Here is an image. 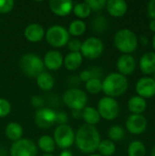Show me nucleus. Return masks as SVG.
I'll list each match as a JSON object with an SVG mask.
<instances>
[{
	"instance_id": "6ab92c4d",
	"label": "nucleus",
	"mask_w": 155,
	"mask_h": 156,
	"mask_svg": "<svg viewBox=\"0 0 155 156\" xmlns=\"http://www.w3.org/2000/svg\"><path fill=\"white\" fill-rule=\"evenodd\" d=\"M140 69L144 75H151L155 72V52H146L140 59Z\"/></svg>"
},
{
	"instance_id": "9b49d317",
	"label": "nucleus",
	"mask_w": 155,
	"mask_h": 156,
	"mask_svg": "<svg viewBox=\"0 0 155 156\" xmlns=\"http://www.w3.org/2000/svg\"><path fill=\"white\" fill-rule=\"evenodd\" d=\"M56 116L57 112L54 110L43 107L35 113V123L41 129H49L56 123Z\"/></svg>"
},
{
	"instance_id": "a878e982",
	"label": "nucleus",
	"mask_w": 155,
	"mask_h": 156,
	"mask_svg": "<svg viewBox=\"0 0 155 156\" xmlns=\"http://www.w3.org/2000/svg\"><path fill=\"white\" fill-rule=\"evenodd\" d=\"M87 29V25L83 20L80 19H75L73 20L68 28V32L69 36H74V37H79L85 33Z\"/></svg>"
},
{
	"instance_id": "c03bdc74",
	"label": "nucleus",
	"mask_w": 155,
	"mask_h": 156,
	"mask_svg": "<svg viewBox=\"0 0 155 156\" xmlns=\"http://www.w3.org/2000/svg\"><path fill=\"white\" fill-rule=\"evenodd\" d=\"M149 28L152 32L155 34V19H152L151 22L149 23Z\"/></svg>"
},
{
	"instance_id": "4be33fe9",
	"label": "nucleus",
	"mask_w": 155,
	"mask_h": 156,
	"mask_svg": "<svg viewBox=\"0 0 155 156\" xmlns=\"http://www.w3.org/2000/svg\"><path fill=\"white\" fill-rule=\"evenodd\" d=\"M81 117L86 124L95 126L100 122V115L98 110L91 106H86L81 112Z\"/></svg>"
},
{
	"instance_id": "2f4dec72",
	"label": "nucleus",
	"mask_w": 155,
	"mask_h": 156,
	"mask_svg": "<svg viewBox=\"0 0 155 156\" xmlns=\"http://www.w3.org/2000/svg\"><path fill=\"white\" fill-rule=\"evenodd\" d=\"M92 27L94 31L98 33H102L108 28V21L106 17L102 16H97L92 21Z\"/></svg>"
},
{
	"instance_id": "9d476101",
	"label": "nucleus",
	"mask_w": 155,
	"mask_h": 156,
	"mask_svg": "<svg viewBox=\"0 0 155 156\" xmlns=\"http://www.w3.org/2000/svg\"><path fill=\"white\" fill-rule=\"evenodd\" d=\"M10 156H37V147L32 141L23 138L13 143Z\"/></svg>"
},
{
	"instance_id": "ea45409f",
	"label": "nucleus",
	"mask_w": 155,
	"mask_h": 156,
	"mask_svg": "<svg viewBox=\"0 0 155 156\" xmlns=\"http://www.w3.org/2000/svg\"><path fill=\"white\" fill-rule=\"evenodd\" d=\"M147 12L152 19H155V0H152L148 3Z\"/></svg>"
},
{
	"instance_id": "393cba45",
	"label": "nucleus",
	"mask_w": 155,
	"mask_h": 156,
	"mask_svg": "<svg viewBox=\"0 0 155 156\" xmlns=\"http://www.w3.org/2000/svg\"><path fill=\"white\" fill-rule=\"evenodd\" d=\"M37 147L45 154H51L56 149V144L53 137L45 134L38 138Z\"/></svg>"
},
{
	"instance_id": "c9c22d12",
	"label": "nucleus",
	"mask_w": 155,
	"mask_h": 156,
	"mask_svg": "<svg viewBox=\"0 0 155 156\" xmlns=\"http://www.w3.org/2000/svg\"><path fill=\"white\" fill-rule=\"evenodd\" d=\"M81 44L82 42L77 38H73V39H69V41L68 42V48L70 50V52H80V48H81Z\"/></svg>"
},
{
	"instance_id": "58836bf2",
	"label": "nucleus",
	"mask_w": 155,
	"mask_h": 156,
	"mask_svg": "<svg viewBox=\"0 0 155 156\" xmlns=\"http://www.w3.org/2000/svg\"><path fill=\"white\" fill-rule=\"evenodd\" d=\"M90 71V74H91V78L92 79H99L100 80L101 76H102V70L101 69L98 68V67H94V68H91L89 69Z\"/></svg>"
},
{
	"instance_id": "f3484780",
	"label": "nucleus",
	"mask_w": 155,
	"mask_h": 156,
	"mask_svg": "<svg viewBox=\"0 0 155 156\" xmlns=\"http://www.w3.org/2000/svg\"><path fill=\"white\" fill-rule=\"evenodd\" d=\"M24 36L29 42L37 43L41 41L45 37V29L44 27L37 23L29 24L24 31Z\"/></svg>"
},
{
	"instance_id": "ddd939ff",
	"label": "nucleus",
	"mask_w": 155,
	"mask_h": 156,
	"mask_svg": "<svg viewBox=\"0 0 155 156\" xmlns=\"http://www.w3.org/2000/svg\"><path fill=\"white\" fill-rule=\"evenodd\" d=\"M135 90L138 96L143 99H150L155 96V80L152 77L141 78L135 85Z\"/></svg>"
},
{
	"instance_id": "20e7f679",
	"label": "nucleus",
	"mask_w": 155,
	"mask_h": 156,
	"mask_svg": "<svg viewBox=\"0 0 155 156\" xmlns=\"http://www.w3.org/2000/svg\"><path fill=\"white\" fill-rule=\"evenodd\" d=\"M19 65L22 71L31 78H37L45 69L43 59L34 53H26L23 55Z\"/></svg>"
},
{
	"instance_id": "2eb2a0df",
	"label": "nucleus",
	"mask_w": 155,
	"mask_h": 156,
	"mask_svg": "<svg viewBox=\"0 0 155 156\" xmlns=\"http://www.w3.org/2000/svg\"><path fill=\"white\" fill-rule=\"evenodd\" d=\"M63 60L64 58L62 56V54L56 49L53 50H48L43 58V62H44V66L49 69V70H58L62 66H63Z\"/></svg>"
},
{
	"instance_id": "f704fd0d",
	"label": "nucleus",
	"mask_w": 155,
	"mask_h": 156,
	"mask_svg": "<svg viewBox=\"0 0 155 156\" xmlns=\"http://www.w3.org/2000/svg\"><path fill=\"white\" fill-rule=\"evenodd\" d=\"M15 5L12 0H0V14H6L10 12Z\"/></svg>"
},
{
	"instance_id": "f8f14e48",
	"label": "nucleus",
	"mask_w": 155,
	"mask_h": 156,
	"mask_svg": "<svg viewBox=\"0 0 155 156\" xmlns=\"http://www.w3.org/2000/svg\"><path fill=\"white\" fill-rule=\"evenodd\" d=\"M147 120L143 114H131L125 122L127 131L134 135L143 133L147 129Z\"/></svg>"
},
{
	"instance_id": "aec40b11",
	"label": "nucleus",
	"mask_w": 155,
	"mask_h": 156,
	"mask_svg": "<svg viewBox=\"0 0 155 156\" xmlns=\"http://www.w3.org/2000/svg\"><path fill=\"white\" fill-rule=\"evenodd\" d=\"M128 108L132 114H143L147 108V101L138 95L132 96L128 101Z\"/></svg>"
},
{
	"instance_id": "c85d7f7f",
	"label": "nucleus",
	"mask_w": 155,
	"mask_h": 156,
	"mask_svg": "<svg viewBox=\"0 0 155 156\" xmlns=\"http://www.w3.org/2000/svg\"><path fill=\"white\" fill-rule=\"evenodd\" d=\"M72 11H73L74 15L77 17H79V19H80V20L89 17L90 16V14H91V9L86 4V2L75 4L73 5V10Z\"/></svg>"
},
{
	"instance_id": "de8ad7c7",
	"label": "nucleus",
	"mask_w": 155,
	"mask_h": 156,
	"mask_svg": "<svg viewBox=\"0 0 155 156\" xmlns=\"http://www.w3.org/2000/svg\"><path fill=\"white\" fill-rule=\"evenodd\" d=\"M151 156H155V145L153 147V150H152V154Z\"/></svg>"
},
{
	"instance_id": "412c9836",
	"label": "nucleus",
	"mask_w": 155,
	"mask_h": 156,
	"mask_svg": "<svg viewBox=\"0 0 155 156\" xmlns=\"http://www.w3.org/2000/svg\"><path fill=\"white\" fill-rule=\"evenodd\" d=\"M82 61L83 57L80 52H69L64 58L63 65L69 70H76L81 66Z\"/></svg>"
},
{
	"instance_id": "0eeeda50",
	"label": "nucleus",
	"mask_w": 155,
	"mask_h": 156,
	"mask_svg": "<svg viewBox=\"0 0 155 156\" xmlns=\"http://www.w3.org/2000/svg\"><path fill=\"white\" fill-rule=\"evenodd\" d=\"M53 139L56 146L62 150H69L75 143V133L69 124L58 125L54 131Z\"/></svg>"
},
{
	"instance_id": "72a5a7b5",
	"label": "nucleus",
	"mask_w": 155,
	"mask_h": 156,
	"mask_svg": "<svg viewBox=\"0 0 155 156\" xmlns=\"http://www.w3.org/2000/svg\"><path fill=\"white\" fill-rule=\"evenodd\" d=\"M86 4L90 7L91 11H100L106 6V0H87Z\"/></svg>"
},
{
	"instance_id": "39448f33",
	"label": "nucleus",
	"mask_w": 155,
	"mask_h": 156,
	"mask_svg": "<svg viewBox=\"0 0 155 156\" xmlns=\"http://www.w3.org/2000/svg\"><path fill=\"white\" fill-rule=\"evenodd\" d=\"M62 101L72 111H82L87 105L88 95L80 89L70 88L63 93Z\"/></svg>"
},
{
	"instance_id": "5701e85b",
	"label": "nucleus",
	"mask_w": 155,
	"mask_h": 156,
	"mask_svg": "<svg viewBox=\"0 0 155 156\" xmlns=\"http://www.w3.org/2000/svg\"><path fill=\"white\" fill-rule=\"evenodd\" d=\"M5 136L12 142H16L22 139L23 136V127L16 122H9L5 130Z\"/></svg>"
},
{
	"instance_id": "f257e3e1",
	"label": "nucleus",
	"mask_w": 155,
	"mask_h": 156,
	"mask_svg": "<svg viewBox=\"0 0 155 156\" xmlns=\"http://www.w3.org/2000/svg\"><path fill=\"white\" fill-rule=\"evenodd\" d=\"M100 135L95 126L82 124L75 133V144L79 151L84 154H93L98 150Z\"/></svg>"
},
{
	"instance_id": "3c124183",
	"label": "nucleus",
	"mask_w": 155,
	"mask_h": 156,
	"mask_svg": "<svg viewBox=\"0 0 155 156\" xmlns=\"http://www.w3.org/2000/svg\"><path fill=\"white\" fill-rule=\"evenodd\" d=\"M153 80H155V72H154V73H153Z\"/></svg>"
},
{
	"instance_id": "e433bc0d",
	"label": "nucleus",
	"mask_w": 155,
	"mask_h": 156,
	"mask_svg": "<svg viewBox=\"0 0 155 156\" xmlns=\"http://www.w3.org/2000/svg\"><path fill=\"white\" fill-rule=\"evenodd\" d=\"M31 104L35 107V108H37V109H41L44 107V104H45V101L44 99L41 97V96H38V95H35L31 98Z\"/></svg>"
},
{
	"instance_id": "b1692460",
	"label": "nucleus",
	"mask_w": 155,
	"mask_h": 156,
	"mask_svg": "<svg viewBox=\"0 0 155 156\" xmlns=\"http://www.w3.org/2000/svg\"><path fill=\"white\" fill-rule=\"evenodd\" d=\"M37 84L38 86V88L42 90H45V91H48V90H51L54 87V84H55V80H54V78L53 76L48 72V71H43L42 73H40L37 78Z\"/></svg>"
},
{
	"instance_id": "f03ea898",
	"label": "nucleus",
	"mask_w": 155,
	"mask_h": 156,
	"mask_svg": "<svg viewBox=\"0 0 155 156\" xmlns=\"http://www.w3.org/2000/svg\"><path fill=\"white\" fill-rule=\"evenodd\" d=\"M101 91L111 98H117L123 95L129 87L128 80L125 76L119 72H112L107 75L103 80H101Z\"/></svg>"
},
{
	"instance_id": "8fccbe9b",
	"label": "nucleus",
	"mask_w": 155,
	"mask_h": 156,
	"mask_svg": "<svg viewBox=\"0 0 155 156\" xmlns=\"http://www.w3.org/2000/svg\"><path fill=\"white\" fill-rule=\"evenodd\" d=\"M42 156H54L53 154H44Z\"/></svg>"
},
{
	"instance_id": "37998d69",
	"label": "nucleus",
	"mask_w": 155,
	"mask_h": 156,
	"mask_svg": "<svg viewBox=\"0 0 155 156\" xmlns=\"http://www.w3.org/2000/svg\"><path fill=\"white\" fill-rule=\"evenodd\" d=\"M81 112L82 111H72L71 115L75 119H79V118H81Z\"/></svg>"
},
{
	"instance_id": "c756f323",
	"label": "nucleus",
	"mask_w": 155,
	"mask_h": 156,
	"mask_svg": "<svg viewBox=\"0 0 155 156\" xmlns=\"http://www.w3.org/2000/svg\"><path fill=\"white\" fill-rule=\"evenodd\" d=\"M125 132L124 129L119 125H113L111 126L108 131V136L111 141L114 142H120L124 138Z\"/></svg>"
},
{
	"instance_id": "4c0bfd02",
	"label": "nucleus",
	"mask_w": 155,
	"mask_h": 156,
	"mask_svg": "<svg viewBox=\"0 0 155 156\" xmlns=\"http://www.w3.org/2000/svg\"><path fill=\"white\" fill-rule=\"evenodd\" d=\"M68 122H69V117L65 112H57L56 123H58V125H63V124H67Z\"/></svg>"
},
{
	"instance_id": "dca6fc26",
	"label": "nucleus",
	"mask_w": 155,
	"mask_h": 156,
	"mask_svg": "<svg viewBox=\"0 0 155 156\" xmlns=\"http://www.w3.org/2000/svg\"><path fill=\"white\" fill-rule=\"evenodd\" d=\"M73 2L70 0H51L49 8L58 16H67L73 10Z\"/></svg>"
},
{
	"instance_id": "7ed1b4c3",
	"label": "nucleus",
	"mask_w": 155,
	"mask_h": 156,
	"mask_svg": "<svg viewBox=\"0 0 155 156\" xmlns=\"http://www.w3.org/2000/svg\"><path fill=\"white\" fill-rule=\"evenodd\" d=\"M113 42L116 48L122 54H132L139 45L137 35L128 28L118 30L114 35Z\"/></svg>"
},
{
	"instance_id": "a18cd8bd",
	"label": "nucleus",
	"mask_w": 155,
	"mask_h": 156,
	"mask_svg": "<svg viewBox=\"0 0 155 156\" xmlns=\"http://www.w3.org/2000/svg\"><path fill=\"white\" fill-rule=\"evenodd\" d=\"M59 156H73L72 153L69 150H63L60 154Z\"/></svg>"
},
{
	"instance_id": "cd10ccee",
	"label": "nucleus",
	"mask_w": 155,
	"mask_h": 156,
	"mask_svg": "<svg viewBox=\"0 0 155 156\" xmlns=\"http://www.w3.org/2000/svg\"><path fill=\"white\" fill-rule=\"evenodd\" d=\"M146 147L141 141H133L128 147V156H145Z\"/></svg>"
},
{
	"instance_id": "09e8293b",
	"label": "nucleus",
	"mask_w": 155,
	"mask_h": 156,
	"mask_svg": "<svg viewBox=\"0 0 155 156\" xmlns=\"http://www.w3.org/2000/svg\"><path fill=\"white\" fill-rule=\"evenodd\" d=\"M90 156H102V155H100V154H91Z\"/></svg>"
},
{
	"instance_id": "49530a36",
	"label": "nucleus",
	"mask_w": 155,
	"mask_h": 156,
	"mask_svg": "<svg viewBox=\"0 0 155 156\" xmlns=\"http://www.w3.org/2000/svg\"><path fill=\"white\" fill-rule=\"evenodd\" d=\"M152 45H153V48L154 49L155 51V34L153 37V39H152Z\"/></svg>"
},
{
	"instance_id": "bb28decb",
	"label": "nucleus",
	"mask_w": 155,
	"mask_h": 156,
	"mask_svg": "<svg viewBox=\"0 0 155 156\" xmlns=\"http://www.w3.org/2000/svg\"><path fill=\"white\" fill-rule=\"evenodd\" d=\"M98 151L100 155L111 156L113 155L116 152V145L110 139L102 140V141H100V143L98 146Z\"/></svg>"
},
{
	"instance_id": "473e14b6",
	"label": "nucleus",
	"mask_w": 155,
	"mask_h": 156,
	"mask_svg": "<svg viewBox=\"0 0 155 156\" xmlns=\"http://www.w3.org/2000/svg\"><path fill=\"white\" fill-rule=\"evenodd\" d=\"M12 107L10 102L3 98H0V118L6 117L11 112Z\"/></svg>"
},
{
	"instance_id": "423d86ee",
	"label": "nucleus",
	"mask_w": 155,
	"mask_h": 156,
	"mask_svg": "<svg viewBox=\"0 0 155 156\" xmlns=\"http://www.w3.org/2000/svg\"><path fill=\"white\" fill-rule=\"evenodd\" d=\"M45 37L47 42L55 48H62L69 41L68 29L59 25H54L48 27L45 33Z\"/></svg>"
},
{
	"instance_id": "a211bd4d",
	"label": "nucleus",
	"mask_w": 155,
	"mask_h": 156,
	"mask_svg": "<svg viewBox=\"0 0 155 156\" xmlns=\"http://www.w3.org/2000/svg\"><path fill=\"white\" fill-rule=\"evenodd\" d=\"M108 13L113 17L123 16L128 10V4L124 0H109L106 3Z\"/></svg>"
},
{
	"instance_id": "a19ab883",
	"label": "nucleus",
	"mask_w": 155,
	"mask_h": 156,
	"mask_svg": "<svg viewBox=\"0 0 155 156\" xmlns=\"http://www.w3.org/2000/svg\"><path fill=\"white\" fill-rule=\"evenodd\" d=\"M91 78V74H90V71L89 69H84L82 70L80 73H79V80L80 81H83V82H87L88 80H90Z\"/></svg>"
},
{
	"instance_id": "6e6552de",
	"label": "nucleus",
	"mask_w": 155,
	"mask_h": 156,
	"mask_svg": "<svg viewBox=\"0 0 155 156\" xmlns=\"http://www.w3.org/2000/svg\"><path fill=\"white\" fill-rule=\"evenodd\" d=\"M104 51V44L101 39L96 37H91L85 39L81 44L80 54L83 58L90 60L99 58Z\"/></svg>"
},
{
	"instance_id": "79ce46f5",
	"label": "nucleus",
	"mask_w": 155,
	"mask_h": 156,
	"mask_svg": "<svg viewBox=\"0 0 155 156\" xmlns=\"http://www.w3.org/2000/svg\"><path fill=\"white\" fill-rule=\"evenodd\" d=\"M138 41H139L141 44H143V45H144V46H147V44H148V42H149V39H148V37H147L145 35H141L140 37L138 38Z\"/></svg>"
},
{
	"instance_id": "4468645a",
	"label": "nucleus",
	"mask_w": 155,
	"mask_h": 156,
	"mask_svg": "<svg viewBox=\"0 0 155 156\" xmlns=\"http://www.w3.org/2000/svg\"><path fill=\"white\" fill-rule=\"evenodd\" d=\"M136 69V60L132 54H122L117 60V69L120 74L128 76Z\"/></svg>"
},
{
	"instance_id": "7c9ffc66",
	"label": "nucleus",
	"mask_w": 155,
	"mask_h": 156,
	"mask_svg": "<svg viewBox=\"0 0 155 156\" xmlns=\"http://www.w3.org/2000/svg\"><path fill=\"white\" fill-rule=\"evenodd\" d=\"M101 80L99 79H90L85 83L86 90L90 94H98L101 91Z\"/></svg>"
},
{
	"instance_id": "1a4fd4ad",
	"label": "nucleus",
	"mask_w": 155,
	"mask_h": 156,
	"mask_svg": "<svg viewBox=\"0 0 155 156\" xmlns=\"http://www.w3.org/2000/svg\"><path fill=\"white\" fill-rule=\"evenodd\" d=\"M100 118L106 121L115 120L120 113V106L118 101L111 97H103L100 100L97 108Z\"/></svg>"
}]
</instances>
